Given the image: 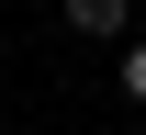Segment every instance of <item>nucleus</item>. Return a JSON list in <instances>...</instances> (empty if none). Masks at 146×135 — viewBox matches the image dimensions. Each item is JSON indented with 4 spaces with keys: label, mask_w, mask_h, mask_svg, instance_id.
Instances as JSON below:
<instances>
[{
    "label": "nucleus",
    "mask_w": 146,
    "mask_h": 135,
    "mask_svg": "<svg viewBox=\"0 0 146 135\" xmlns=\"http://www.w3.org/2000/svg\"><path fill=\"white\" fill-rule=\"evenodd\" d=\"M124 90H135V101H146V45H135V57H124Z\"/></svg>",
    "instance_id": "2"
},
{
    "label": "nucleus",
    "mask_w": 146,
    "mask_h": 135,
    "mask_svg": "<svg viewBox=\"0 0 146 135\" xmlns=\"http://www.w3.org/2000/svg\"><path fill=\"white\" fill-rule=\"evenodd\" d=\"M68 23L79 34H124V0H68Z\"/></svg>",
    "instance_id": "1"
}]
</instances>
